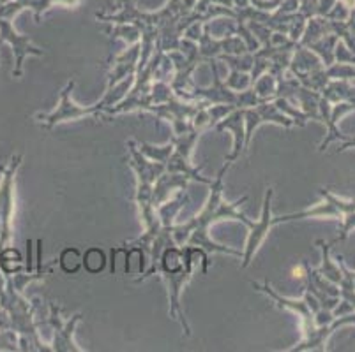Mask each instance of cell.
I'll return each instance as SVG.
<instances>
[{
  "label": "cell",
  "mask_w": 355,
  "mask_h": 352,
  "mask_svg": "<svg viewBox=\"0 0 355 352\" xmlns=\"http://www.w3.org/2000/svg\"><path fill=\"white\" fill-rule=\"evenodd\" d=\"M83 268L89 271L90 275H99L106 268V254L103 248L90 247L89 250L83 254Z\"/></svg>",
  "instance_id": "obj_13"
},
{
  "label": "cell",
  "mask_w": 355,
  "mask_h": 352,
  "mask_svg": "<svg viewBox=\"0 0 355 352\" xmlns=\"http://www.w3.org/2000/svg\"><path fill=\"white\" fill-rule=\"evenodd\" d=\"M263 124H276L282 127H292L293 120L288 115L277 109L274 101H263L251 108H244V125H246V141H244V150L250 148L251 138L254 131Z\"/></svg>",
  "instance_id": "obj_6"
},
{
  "label": "cell",
  "mask_w": 355,
  "mask_h": 352,
  "mask_svg": "<svg viewBox=\"0 0 355 352\" xmlns=\"http://www.w3.org/2000/svg\"><path fill=\"white\" fill-rule=\"evenodd\" d=\"M188 182L189 178L186 176V174L166 173V171H164L159 178L156 180V183H154V190H153L154 208H157V206L163 205L164 201H168L173 192H179V190L186 189Z\"/></svg>",
  "instance_id": "obj_11"
},
{
  "label": "cell",
  "mask_w": 355,
  "mask_h": 352,
  "mask_svg": "<svg viewBox=\"0 0 355 352\" xmlns=\"http://www.w3.org/2000/svg\"><path fill=\"white\" fill-rule=\"evenodd\" d=\"M59 266L66 275H76L83 266V254L74 247H67L60 252Z\"/></svg>",
  "instance_id": "obj_12"
},
{
  "label": "cell",
  "mask_w": 355,
  "mask_h": 352,
  "mask_svg": "<svg viewBox=\"0 0 355 352\" xmlns=\"http://www.w3.org/2000/svg\"><path fill=\"white\" fill-rule=\"evenodd\" d=\"M272 196H274V190L267 189L266 199H263V208H261L260 221H257L251 224L250 234H248L246 248H244V252H242V264H241L242 270L250 266L251 261L254 259V254L258 252V248H260L261 243L266 241L267 234H269V229L274 225Z\"/></svg>",
  "instance_id": "obj_7"
},
{
  "label": "cell",
  "mask_w": 355,
  "mask_h": 352,
  "mask_svg": "<svg viewBox=\"0 0 355 352\" xmlns=\"http://www.w3.org/2000/svg\"><path fill=\"white\" fill-rule=\"evenodd\" d=\"M21 155H12L8 164L2 166L0 180V250L8 247L12 237V213H15V178L20 167Z\"/></svg>",
  "instance_id": "obj_4"
},
{
  "label": "cell",
  "mask_w": 355,
  "mask_h": 352,
  "mask_svg": "<svg viewBox=\"0 0 355 352\" xmlns=\"http://www.w3.org/2000/svg\"><path fill=\"white\" fill-rule=\"evenodd\" d=\"M230 164L225 163L223 169L219 171L216 180L211 182V196H209L207 203L203 206L202 212L198 215H195L193 219H189L188 222L184 224H173L172 225V234L173 241H175L179 247L184 245H189V247H198L207 254H228V256H234L242 259V252L235 250L232 247H225V245H218L212 241V238L209 237V229L211 225L218 224L223 221H237L242 222L246 228H251L253 221L244 215L241 212V205L248 201V196L241 198L235 203H228L227 199L223 198V178L227 174Z\"/></svg>",
  "instance_id": "obj_1"
},
{
  "label": "cell",
  "mask_w": 355,
  "mask_h": 352,
  "mask_svg": "<svg viewBox=\"0 0 355 352\" xmlns=\"http://www.w3.org/2000/svg\"><path fill=\"white\" fill-rule=\"evenodd\" d=\"M74 89V80H71L62 90H60V102L57 106V109L48 115H35V118L41 122L43 129H51L57 124H62V122H76L87 118V116H99L105 109V106L101 104V101L96 102L92 106H78L76 102H73L71 99V92Z\"/></svg>",
  "instance_id": "obj_5"
},
{
  "label": "cell",
  "mask_w": 355,
  "mask_h": 352,
  "mask_svg": "<svg viewBox=\"0 0 355 352\" xmlns=\"http://www.w3.org/2000/svg\"><path fill=\"white\" fill-rule=\"evenodd\" d=\"M202 136V131L198 129H189L188 132H184V134L179 136H172V145H173V150L168 157V163H166V173H180V174H186L189 180H195V182L200 183H207L211 185L212 180L205 178L202 176L198 171V167H195L191 164V154H193V148H195L196 141L198 138Z\"/></svg>",
  "instance_id": "obj_3"
},
{
  "label": "cell",
  "mask_w": 355,
  "mask_h": 352,
  "mask_svg": "<svg viewBox=\"0 0 355 352\" xmlns=\"http://www.w3.org/2000/svg\"><path fill=\"white\" fill-rule=\"evenodd\" d=\"M110 34L114 35V37H117V35L119 37H124L125 41H129V43H135V41L138 39L137 28H128V30H125V28H117V30H112Z\"/></svg>",
  "instance_id": "obj_16"
},
{
  "label": "cell",
  "mask_w": 355,
  "mask_h": 352,
  "mask_svg": "<svg viewBox=\"0 0 355 352\" xmlns=\"http://www.w3.org/2000/svg\"><path fill=\"white\" fill-rule=\"evenodd\" d=\"M137 145H138V150H140L147 159L154 160V163H161L164 164V166H166L168 157H170V154H172L173 150L172 141H170L168 145H164V147H154V145H148V143H137Z\"/></svg>",
  "instance_id": "obj_14"
},
{
  "label": "cell",
  "mask_w": 355,
  "mask_h": 352,
  "mask_svg": "<svg viewBox=\"0 0 355 352\" xmlns=\"http://www.w3.org/2000/svg\"><path fill=\"white\" fill-rule=\"evenodd\" d=\"M227 86H230L232 90H237L242 92L251 86V74L244 73V71L230 69V76L227 80Z\"/></svg>",
  "instance_id": "obj_15"
},
{
  "label": "cell",
  "mask_w": 355,
  "mask_h": 352,
  "mask_svg": "<svg viewBox=\"0 0 355 352\" xmlns=\"http://www.w3.org/2000/svg\"><path fill=\"white\" fill-rule=\"evenodd\" d=\"M83 315L76 314L69 319L67 322L62 321L60 317V306L50 303V315H48V322L51 324V328L55 329V338H53V351L57 352H82L83 349L76 345V342L73 340L74 329L80 324Z\"/></svg>",
  "instance_id": "obj_8"
},
{
  "label": "cell",
  "mask_w": 355,
  "mask_h": 352,
  "mask_svg": "<svg viewBox=\"0 0 355 352\" xmlns=\"http://www.w3.org/2000/svg\"><path fill=\"white\" fill-rule=\"evenodd\" d=\"M140 43L131 46L129 50L122 51L121 55L114 58V64H112V71L108 73V86L106 89H112L117 83H121L122 80L129 76H135L137 74L138 60H140Z\"/></svg>",
  "instance_id": "obj_10"
},
{
  "label": "cell",
  "mask_w": 355,
  "mask_h": 352,
  "mask_svg": "<svg viewBox=\"0 0 355 352\" xmlns=\"http://www.w3.org/2000/svg\"><path fill=\"white\" fill-rule=\"evenodd\" d=\"M196 259H202V273L205 275L209 271V266H211V257H209L207 252H203L202 248L191 247V252H189V257L186 261L180 270L175 271H166V273H161V279L166 282L168 287V298H170V315L172 319H177L180 322L184 329V335L186 337H191V326H189L188 319L184 315L182 305H180V295H182L184 286L193 279V273H195V264Z\"/></svg>",
  "instance_id": "obj_2"
},
{
  "label": "cell",
  "mask_w": 355,
  "mask_h": 352,
  "mask_svg": "<svg viewBox=\"0 0 355 352\" xmlns=\"http://www.w3.org/2000/svg\"><path fill=\"white\" fill-rule=\"evenodd\" d=\"M216 131L234 132V150L230 155L225 157V163L232 164L241 157V151L244 150V141H246V127H244V108H235L228 113L225 118L214 125Z\"/></svg>",
  "instance_id": "obj_9"
}]
</instances>
